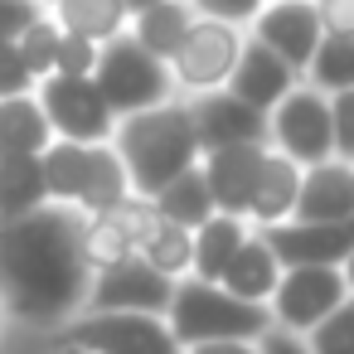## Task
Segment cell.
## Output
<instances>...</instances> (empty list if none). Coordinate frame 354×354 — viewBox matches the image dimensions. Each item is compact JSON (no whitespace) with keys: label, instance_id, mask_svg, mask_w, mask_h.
<instances>
[{"label":"cell","instance_id":"cell-1","mask_svg":"<svg viewBox=\"0 0 354 354\" xmlns=\"http://www.w3.org/2000/svg\"><path fill=\"white\" fill-rule=\"evenodd\" d=\"M93 267L83 257V214L39 204L0 218V310L20 335H49L83 310Z\"/></svg>","mask_w":354,"mask_h":354},{"label":"cell","instance_id":"cell-2","mask_svg":"<svg viewBox=\"0 0 354 354\" xmlns=\"http://www.w3.org/2000/svg\"><path fill=\"white\" fill-rule=\"evenodd\" d=\"M107 146L117 151V160L127 170V185L141 199H156L180 170L199 165V141H194V122H189L185 97H170V102H156L146 112L117 117Z\"/></svg>","mask_w":354,"mask_h":354},{"label":"cell","instance_id":"cell-3","mask_svg":"<svg viewBox=\"0 0 354 354\" xmlns=\"http://www.w3.org/2000/svg\"><path fill=\"white\" fill-rule=\"evenodd\" d=\"M165 325L180 339V349H189V344H214V339H257L272 320H267V306L238 301L218 281L180 277L165 306Z\"/></svg>","mask_w":354,"mask_h":354},{"label":"cell","instance_id":"cell-4","mask_svg":"<svg viewBox=\"0 0 354 354\" xmlns=\"http://www.w3.org/2000/svg\"><path fill=\"white\" fill-rule=\"evenodd\" d=\"M93 88L102 93L107 112L112 117H131V112H146L156 102H170L175 97V83H170V68L160 59H151L127 30L107 44H97V64H93Z\"/></svg>","mask_w":354,"mask_h":354},{"label":"cell","instance_id":"cell-5","mask_svg":"<svg viewBox=\"0 0 354 354\" xmlns=\"http://www.w3.org/2000/svg\"><path fill=\"white\" fill-rule=\"evenodd\" d=\"M44 339L83 349V354H185L180 339L170 335L165 315L146 310H97V315H73Z\"/></svg>","mask_w":354,"mask_h":354},{"label":"cell","instance_id":"cell-6","mask_svg":"<svg viewBox=\"0 0 354 354\" xmlns=\"http://www.w3.org/2000/svg\"><path fill=\"white\" fill-rule=\"evenodd\" d=\"M35 102L49 122V136L59 141H78V146H107L117 117L107 112L102 93L93 88V78H64L49 73L35 83Z\"/></svg>","mask_w":354,"mask_h":354},{"label":"cell","instance_id":"cell-7","mask_svg":"<svg viewBox=\"0 0 354 354\" xmlns=\"http://www.w3.org/2000/svg\"><path fill=\"white\" fill-rule=\"evenodd\" d=\"M267 146L301 170L330 160V97L296 83L277 107H267Z\"/></svg>","mask_w":354,"mask_h":354},{"label":"cell","instance_id":"cell-8","mask_svg":"<svg viewBox=\"0 0 354 354\" xmlns=\"http://www.w3.org/2000/svg\"><path fill=\"white\" fill-rule=\"evenodd\" d=\"M243 49V30L218 25V20H194L189 35L180 39V49L170 54V83L175 97H199V93H218L238 64Z\"/></svg>","mask_w":354,"mask_h":354},{"label":"cell","instance_id":"cell-9","mask_svg":"<svg viewBox=\"0 0 354 354\" xmlns=\"http://www.w3.org/2000/svg\"><path fill=\"white\" fill-rule=\"evenodd\" d=\"M344 277L339 267H281L272 296H267V320L286 335H306L315 320H325L344 301Z\"/></svg>","mask_w":354,"mask_h":354},{"label":"cell","instance_id":"cell-10","mask_svg":"<svg viewBox=\"0 0 354 354\" xmlns=\"http://www.w3.org/2000/svg\"><path fill=\"white\" fill-rule=\"evenodd\" d=\"M175 281H165L156 267H146L136 252H127L112 267H97L83 296L78 315H97V310H146V315H165Z\"/></svg>","mask_w":354,"mask_h":354},{"label":"cell","instance_id":"cell-11","mask_svg":"<svg viewBox=\"0 0 354 354\" xmlns=\"http://www.w3.org/2000/svg\"><path fill=\"white\" fill-rule=\"evenodd\" d=\"M248 39H257L262 49H272L296 78L306 73L315 44H320V20L310 0H277V6H262L252 15V25L243 30Z\"/></svg>","mask_w":354,"mask_h":354},{"label":"cell","instance_id":"cell-12","mask_svg":"<svg viewBox=\"0 0 354 354\" xmlns=\"http://www.w3.org/2000/svg\"><path fill=\"white\" fill-rule=\"evenodd\" d=\"M281 267H339L354 248V218H339V223H277V228H252Z\"/></svg>","mask_w":354,"mask_h":354},{"label":"cell","instance_id":"cell-13","mask_svg":"<svg viewBox=\"0 0 354 354\" xmlns=\"http://www.w3.org/2000/svg\"><path fill=\"white\" fill-rule=\"evenodd\" d=\"M189 107V122H194V141H199V156L204 151H218V146H248V141H267V112L238 102L233 93H199V97H185Z\"/></svg>","mask_w":354,"mask_h":354},{"label":"cell","instance_id":"cell-14","mask_svg":"<svg viewBox=\"0 0 354 354\" xmlns=\"http://www.w3.org/2000/svg\"><path fill=\"white\" fill-rule=\"evenodd\" d=\"M262 151H267V141L218 146V151H204V156H199V170H204V185H209L214 214L248 218V199H252V185H257Z\"/></svg>","mask_w":354,"mask_h":354},{"label":"cell","instance_id":"cell-15","mask_svg":"<svg viewBox=\"0 0 354 354\" xmlns=\"http://www.w3.org/2000/svg\"><path fill=\"white\" fill-rule=\"evenodd\" d=\"M296 83H301V78H296V73H291L272 49H262L257 39H248V35H243V49H238V64H233V73H228L223 93H233L238 102H248V107L267 112V107H277Z\"/></svg>","mask_w":354,"mask_h":354},{"label":"cell","instance_id":"cell-16","mask_svg":"<svg viewBox=\"0 0 354 354\" xmlns=\"http://www.w3.org/2000/svg\"><path fill=\"white\" fill-rule=\"evenodd\" d=\"M296 218L301 223H339V218H354V165L330 156V160L301 170Z\"/></svg>","mask_w":354,"mask_h":354},{"label":"cell","instance_id":"cell-17","mask_svg":"<svg viewBox=\"0 0 354 354\" xmlns=\"http://www.w3.org/2000/svg\"><path fill=\"white\" fill-rule=\"evenodd\" d=\"M296 194H301V165H291L286 156H277L272 146L262 151L257 165V185L248 199V223L252 228H277L296 218Z\"/></svg>","mask_w":354,"mask_h":354},{"label":"cell","instance_id":"cell-18","mask_svg":"<svg viewBox=\"0 0 354 354\" xmlns=\"http://www.w3.org/2000/svg\"><path fill=\"white\" fill-rule=\"evenodd\" d=\"M248 233H252V223L248 218H228V214H214L199 228H189V277L194 281H218L228 257L243 248Z\"/></svg>","mask_w":354,"mask_h":354},{"label":"cell","instance_id":"cell-19","mask_svg":"<svg viewBox=\"0 0 354 354\" xmlns=\"http://www.w3.org/2000/svg\"><path fill=\"white\" fill-rule=\"evenodd\" d=\"M277 277H281V262H277V252H272V248H267L257 233H248V238H243V248L228 257V267H223L218 286H223L228 296H238V301L267 306V296H272Z\"/></svg>","mask_w":354,"mask_h":354},{"label":"cell","instance_id":"cell-20","mask_svg":"<svg viewBox=\"0 0 354 354\" xmlns=\"http://www.w3.org/2000/svg\"><path fill=\"white\" fill-rule=\"evenodd\" d=\"M194 20H199V15L185 6V0H160V6H151V10H141V15L127 20V35H131L151 59L170 64V54L180 49V39L189 35Z\"/></svg>","mask_w":354,"mask_h":354},{"label":"cell","instance_id":"cell-21","mask_svg":"<svg viewBox=\"0 0 354 354\" xmlns=\"http://www.w3.org/2000/svg\"><path fill=\"white\" fill-rule=\"evenodd\" d=\"M49 20L73 35V39H88V44H107L127 30V10L122 0H54L49 6Z\"/></svg>","mask_w":354,"mask_h":354},{"label":"cell","instance_id":"cell-22","mask_svg":"<svg viewBox=\"0 0 354 354\" xmlns=\"http://www.w3.org/2000/svg\"><path fill=\"white\" fill-rule=\"evenodd\" d=\"M49 122L35 102V93L20 97H0V160H15V156H39L49 146Z\"/></svg>","mask_w":354,"mask_h":354},{"label":"cell","instance_id":"cell-23","mask_svg":"<svg viewBox=\"0 0 354 354\" xmlns=\"http://www.w3.org/2000/svg\"><path fill=\"white\" fill-rule=\"evenodd\" d=\"M39 175H44V199L73 209L78 194H83V175H88V146L54 136V141L39 151Z\"/></svg>","mask_w":354,"mask_h":354},{"label":"cell","instance_id":"cell-24","mask_svg":"<svg viewBox=\"0 0 354 354\" xmlns=\"http://www.w3.org/2000/svg\"><path fill=\"white\" fill-rule=\"evenodd\" d=\"M131 194V185H127V170H122V160H117V151L112 146H88V175H83V194H78V214L88 218V214H107L112 204H122Z\"/></svg>","mask_w":354,"mask_h":354},{"label":"cell","instance_id":"cell-25","mask_svg":"<svg viewBox=\"0 0 354 354\" xmlns=\"http://www.w3.org/2000/svg\"><path fill=\"white\" fill-rule=\"evenodd\" d=\"M151 204H156V214L165 223H180V228H199L204 218H214V199H209V185H204V170L199 165L180 170Z\"/></svg>","mask_w":354,"mask_h":354},{"label":"cell","instance_id":"cell-26","mask_svg":"<svg viewBox=\"0 0 354 354\" xmlns=\"http://www.w3.org/2000/svg\"><path fill=\"white\" fill-rule=\"evenodd\" d=\"M301 83H310L315 93L335 97V93H349L354 88V39H339V35H320Z\"/></svg>","mask_w":354,"mask_h":354},{"label":"cell","instance_id":"cell-27","mask_svg":"<svg viewBox=\"0 0 354 354\" xmlns=\"http://www.w3.org/2000/svg\"><path fill=\"white\" fill-rule=\"evenodd\" d=\"M49 204L44 199V175H39V156H15L0 160V218H15Z\"/></svg>","mask_w":354,"mask_h":354},{"label":"cell","instance_id":"cell-28","mask_svg":"<svg viewBox=\"0 0 354 354\" xmlns=\"http://www.w3.org/2000/svg\"><path fill=\"white\" fill-rule=\"evenodd\" d=\"M136 257H141L146 267H156L165 281H180V277H189V228L156 218V223H151V233L141 238Z\"/></svg>","mask_w":354,"mask_h":354},{"label":"cell","instance_id":"cell-29","mask_svg":"<svg viewBox=\"0 0 354 354\" xmlns=\"http://www.w3.org/2000/svg\"><path fill=\"white\" fill-rule=\"evenodd\" d=\"M59 35H64V30H59V25L49 20V10H44V15H39V20H35V25H30V30H25L20 39H15V54H20V64H25V73H30L35 83L54 73Z\"/></svg>","mask_w":354,"mask_h":354},{"label":"cell","instance_id":"cell-30","mask_svg":"<svg viewBox=\"0 0 354 354\" xmlns=\"http://www.w3.org/2000/svg\"><path fill=\"white\" fill-rule=\"evenodd\" d=\"M306 349L310 354H354V296H344L325 320H315L306 335Z\"/></svg>","mask_w":354,"mask_h":354},{"label":"cell","instance_id":"cell-31","mask_svg":"<svg viewBox=\"0 0 354 354\" xmlns=\"http://www.w3.org/2000/svg\"><path fill=\"white\" fill-rule=\"evenodd\" d=\"M97 218H107V223H112V228L127 238V248L136 252V248H141V238L151 233V223H156L160 214H156V204H151V199H141V194H127L122 204H112V209H107V214H97Z\"/></svg>","mask_w":354,"mask_h":354},{"label":"cell","instance_id":"cell-32","mask_svg":"<svg viewBox=\"0 0 354 354\" xmlns=\"http://www.w3.org/2000/svg\"><path fill=\"white\" fill-rule=\"evenodd\" d=\"M131 248H127V238L107 223V218H97V214H88L83 218V257H88V267L97 272V267H112V262H122Z\"/></svg>","mask_w":354,"mask_h":354},{"label":"cell","instance_id":"cell-33","mask_svg":"<svg viewBox=\"0 0 354 354\" xmlns=\"http://www.w3.org/2000/svg\"><path fill=\"white\" fill-rule=\"evenodd\" d=\"M330 156L354 165V88L330 97Z\"/></svg>","mask_w":354,"mask_h":354},{"label":"cell","instance_id":"cell-34","mask_svg":"<svg viewBox=\"0 0 354 354\" xmlns=\"http://www.w3.org/2000/svg\"><path fill=\"white\" fill-rule=\"evenodd\" d=\"M185 6H189L199 20H218V25L248 30V25H252V15L267 6V0H185Z\"/></svg>","mask_w":354,"mask_h":354},{"label":"cell","instance_id":"cell-35","mask_svg":"<svg viewBox=\"0 0 354 354\" xmlns=\"http://www.w3.org/2000/svg\"><path fill=\"white\" fill-rule=\"evenodd\" d=\"M93 64H97V44L73 39V35H59L54 73H64V78H93Z\"/></svg>","mask_w":354,"mask_h":354},{"label":"cell","instance_id":"cell-36","mask_svg":"<svg viewBox=\"0 0 354 354\" xmlns=\"http://www.w3.org/2000/svg\"><path fill=\"white\" fill-rule=\"evenodd\" d=\"M39 15H44L39 0H0V39H10V44H15Z\"/></svg>","mask_w":354,"mask_h":354},{"label":"cell","instance_id":"cell-37","mask_svg":"<svg viewBox=\"0 0 354 354\" xmlns=\"http://www.w3.org/2000/svg\"><path fill=\"white\" fill-rule=\"evenodd\" d=\"M20 93H35V78L25 73L15 44H10V39H0V97H20Z\"/></svg>","mask_w":354,"mask_h":354},{"label":"cell","instance_id":"cell-38","mask_svg":"<svg viewBox=\"0 0 354 354\" xmlns=\"http://www.w3.org/2000/svg\"><path fill=\"white\" fill-rule=\"evenodd\" d=\"M310 6H315V20H320V35L354 39V0H310Z\"/></svg>","mask_w":354,"mask_h":354},{"label":"cell","instance_id":"cell-39","mask_svg":"<svg viewBox=\"0 0 354 354\" xmlns=\"http://www.w3.org/2000/svg\"><path fill=\"white\" fill-rule=\"evenodd\" d=\"M252 344H257V354H310L301 335H286V330H277V325H267Z\"/></svg>","mask_w":354,"mask_h":354},{"label":"cell","instance_id":"cell-40","mask_svg":"<svg viewBox=\"0 0 354 354\" xmlns=\"http://www.w3.org/2000/svg\"><path fill=\"white\" fill-rule=\"evenodd\" d=\"M185 354H257L252 339H214V344H189Z\"/></svg>","mask_w":354,"mask_h":354},{"label":"cell","instance_id":"cell-41","mask_svg":"<svg viewBox=\"0 0 354 354\" xmlns=\"http://www.w3.org/2000/svg\"><path fill=\"white\" fill-rule=\"evenodd\" d=\"M0 354H39V335H20V330H10L6 344H0Z\"/></svg>","mask_w":354,"mask_h":354},{"label":"cell","instance_id":"cell-42","mask_svg":"<svg viewBox=\"0 0 354 354\" xmlns=\"http://www.w3.org/2000/svg\"><path fill=\"white\" fill-rule=\"evenodd\" d=\"M339 277H344V291L354 296V248H349V257L339 262Z\"/></svg>","mask_w":354,"mask_h":354},{"label":"cell","instance_id":"cell-43","mask_svg":"<svg viewBox=\"0 0 354 354\" xmlns=\"http://www.w3.org/2000/svg\"><path fill=\"white\" fill-rule=\"evenodd\" d=\"M151 6H160V0H122V10H127V20H131V15H141V10H151Z\"/></svg>","mask_w":354,"mask_h":354},{"label":"cell","instance_id":"cell-44","mask_svg":"<svg viewBox=\"0 0 354 354\" xmlns=\"http://www.w3.org/2000/svg\"><path fill=\"white\" fill-rule=\"evenodd\" d=\"M39 354H83V349H68V344H54V339L39 335Z\"/></svg>","mask_w":354,"mask_h":354},{"label":"cell","instance_id":"cell-45","mask_svg":"<svg viewBox=\"0 0 354 354\" xmlns=\"http://www.w3.org/2000/svg\"><path fill=\"white\" fill-rule=\"evenodd\" d=\"M6 335H10V320H6V310H0V344H6Z\"/></svg>","mask_w":354,"mask_h":354},{"label":"cell","instance_id":"cell-46","mask_svg":"<svg viewBox=\"0 0 354 354\" xmlns=\"http://www.w3.org/2000/svg\"><path fill=\"white\" fill-rule=\"evenodd\" d=\"M39 6H44V10H49V6H54V0H39Z\"/></svg>","mask_w":354,"mask_h":354},{"label":"cell","instance_id":"cell-47","mask_svg":"<svg viewBox=\"0 0 354 354\" xmlns=\"http://www.w3.org/2000/svg\"><path fill=\"white\" fill-rule=\"evenodd\" d=\"M267 6H277V0H267Z\"/></svg>","mask_w":354,"mask_h":354}]
</instances>
